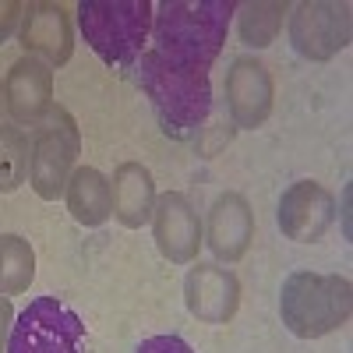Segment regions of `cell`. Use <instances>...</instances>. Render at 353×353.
<instances>
[{
  "instance_id": "16",
  "label": "cell",
  "mask_w": 353,
  "mask_h": 353,
  "mask_svg": "<svg viewBox=\"0 0 353 353\" xmlns=\"http://www.w3.org/2000/svg\"><path fill=\"white\" fill-rule=\"evenodd\" d=\"M68 212L81 226H103L113 216V198H110V181L96 166H78L68 181Z\"/></svg>"
},
{
  "instance_id": "23",
  "label": "cell",
  "mask_w": 353,
  "mask_h": 353,
  "mask_svg": "<svg viewBox=\"0 0 353 353\" xmlns=\"http://www.w3.org/2000/svg\"><path fill=\"white\" fill-rule=\"evenodd\" d=\"M0 124H8V99H4V85H0Z\"/></svg>"
},
{
  "instance_id": "5",
  "label": "cell",
  "mask_w": 353,
  "mask_h": 353,
  "mask_svg": "<svg viewBox=\"0 0 353 353\" xmlns=\"http://www.w3.org/2000/svg\"><path fill=\"white\" fill-rule=\"evenodd\" d=\"M8 353H85V321L57 297H36L14 318Z\"/></svg>"
},
{
  "instance_id": "9",
  "label": "cell",
  "mask_w": 353,
  "mask_h": 353,
  "mask_svg": "<svg viewBox=\"0 0 353 353\" xmlns=\"http://www.w3.org/2000/svg\"><path fill=\"white\" fill-rule=\"evenodd\" d=\"M152 233H156L159 254L173 265H191L198 258L201 244H205V230H201L198 209L181 191H166V194L156 198Z\"/></svg>"
},
{
  "instance_id": "2",
  "label": "cell",
  "mask_w": 353,
  "mask_h": 353,
  "mask_svg": "<svg viewBox=\"0 0 353 353\" xmlns=\"http://www.w3.org/2000/svg\"><path fill=\"white\" fill-rule=\"evenodd\" d=\"M138 85L149 96L156 121L170 138L191 141L201 131V124L209 121V110H212L209 74L181 71L166 64L156 50H145L138 57Z\"/></svg>"
},
{
  "instance_id": "18",
  "label": "cell",
  "mask_w": 353,
  "mask_h": 353,
  "mask_svg": "<svg viewBox=\"0 0 353 353\" xmlns=\"http://www.w3.org/2000/svg\"><path fill=\"white\" fill-rule=\"evenodd\" d=\"M36 279V251L18 233H0V297H18Z\"/></svg>"
},
{
  "instance_id": "6",
  "label": "cell",
  "mask_w": 353,
  "mask_h": 353,
  "mask_svg": "<svg viewBox=\"0 0 353 353\" xmlns=\"http://www.w3.org/2000/svg\"><path fill=\"white\" fill-rule=\"evenodd\" d=\"M78 149H81V134L74 117L61 106L50 110V124L32 138V156H28V184L43 201H57L68 191Z\"/></svg>"
},
{
  "instance_id": "1",
  "label": "cell",
  "mask_w": 353,
  "mask_h": 353,
  "mask_svg": "<svg viewBox=\"0 0 353 353\" xmlns=\"http://www.w3.org/2000/svg\"><path fill=\"white\" fill-rule=\"evenodd\" d=\"M233 14V0H166L152 14V50L181 71L209 74Z\"/></svg>"
},
{
  "instance_id": "13",
  "label": "cell",
  "mask_w": 353,
  "mask_h": 353,
  "mask_svg": "<svg viewBox=\"0 0 353 353\" xmlns=\"http://www.w3.org/2000/svg\"><path fill=\"white\" fill-rule=\"evenodd\" d=\"M4 99H8V113L18 124H39L53 110V68L39 57L25 53L8 71Z\"/></svg>"
},
{
  "instance_id": "7",
  "label": "cell",
  "mask_w": 353,
  "mask_h": 353,
  "mask_svg": "<svg viewBox=\"0 0 353 353\" xmlns=\"http://www.w3.org/2000/svg\"><path fill=\"white\" fill-rule=\"evenodd\" d=\"M353 18L350 4H329V0H304L290 14V43L304 61H332L339 50L350 46Z\"/></svg>"
},
{
  "instance_id": "14",
  "label": "cell",
  "mask_w": 353,
  "mask_h": 353,
  "mask_svg": "<svg viewBox=\"0 0 353 353\" xmlns=\"http://www.w3.org/2000/svg\"><path fill=\"white\" fill-rule=\"evenodd\" d=\"M21 46L28 57H43L50 68H61L74 53V28L61 4H28L21 14Z\"/></svg>"
},
{
  "instance_id": "11",
  "label": "cell",
  "mask_w": 353,
  "mask_h": 353,
  "mask_svg": "<svg viewBox=\"0 0 353 353\" xmlns=\"http://www.w3.org/2000/svg\"><path fill=\"white\" fill-rule=\"evenodd\" d=\"M184 304L191 318L205 321V325H226L241 307V279L223 265L198 261L184 279Z\"/></svg>"
},
{
  "instance_id": "21",
  "label": "cell",
  "mask_w": 353,
  "mask_h": 353,
  "mask_svg": "<svg viewBox=\"0 0 353 353\" xmlns=\"http://www.w3.org/2000/svg\"><path fill=\"white\" fill-rule=\"evenodd\" d=\"M21 14H25V4H18V0H0V43L11 39Z\"/></svg>"
},
{
  "instance_id": "8",
  "label": "cell",
  "mask_w": 353,
  "mask_h": 353,
  "mask_svg": "<svg viewBox=\"0 0 353 353\" xmlns=\"http://www.w3.org/2000/svg\"><path fill=\"white\" fill-rule=\"evenodd\" d=\"M276 223H279L286 241L314 244V241L325 237L329 226L336 223V198L318 181H297L283 191Z\"/></svg>"
},
{
  "instance_id": "17",
  "label": "cell",
  "mask_w": 353,
  "mask_h": 353,
  "mask_svg": "<svg viewBox=\"0 0 353 353\" xmlns=\"http://www.w3.org/2000/svg\"><path fill=\"white\" fill-rule=\"evenodd\" d=\"M286 11H290L286 0H251V4H237V32H241L244 46H251V50L272 46L279 28H283Z\"/></svg>"
},
{
  "instance_id": "4",
  "label": "cell",
  "mask_w": 353,
  "mask_h": 353,
  "mask_svg": "<svg viewBox=\"0 0 353 353\" xmlns=\"http://www.w3.org/2000/svg\"><path fill=\"white\" fill-rule=\"evenodd\" d=\"M78 28L85 43L99 53L110 68H131L145 53L152 28L149 0H81Z\"/></svg>"
},
{
  "instance_id": "19",
  "label": "cell",
  "mask_w": 353,
  "mask_h": 353,
  "mask_svg": "<svg viewBox=\"0 0 353 353\" xmlns=\"http://www.w3.org/2000/svg\"><path fill=\"white\" fill-rule=\"evenodd\" d=\"M28 156H32V145L28 134L18 124H0V194H11L25 184L28 176Z\"/></svg>"
},
{
  "instance_id": "22",
  "label": "cell",
  "mask_w": 353,
  "mask_h": 353,
  "mask_svg": "<svg viewBox=\"0 0 353 353\" xmlns=\"http://www.w3.org/2000/svg\"><path fill=\"white\" fill-rule=\"evenodd\" d=\"M11 325H14V307H11V297H0V353H8Z\"/></svg>"
},
{
  "instance_id": "15",
  "label": "cell",
  "mask_w": 353,
  "mask_h": 353,
  "mask_svg": "<svg viewBox=\"0 0 353 353\" xmlns=\"http://www.w3.org/2000/svg\"><path fill=\"white\" fill-rule=\"evenodd\" d=\"M110 198H113V216L128 230H141L145 223H152L156 212V176L149 166L141 163H121L113 170L110 181Z\"/></svg>"
},
{
  "instance_id": "3",
  "label": "cell",
  "mask_w": 353,
  "mask_h": 353,
  "mask_svg": "<svg viewBox=\"0 0 353 353\" xmlns=\"http://www.w3.org/2000/svg\"><path fill=\"white\" fill-rule=\"evenodd\" d=\"M353 314V286L346 276L290 272L279 290V318L297 339H321L343 329Z\"/></svg>"
},
{
  "instance_id": "12",
  "label": "cell",
  "mask_w": 353,
  "mask_h": 353,
  "mask_svg": "<svg viewBox=\"0 0 353 353\" xmlns=\"http://www.w3.org/2000/svg\"><path fill=\"white\" fill-rule=\"evenodd\" d=\"M205 244L219 261H241L254 241V212L244 194L223 191L205 219Z\"/></svg>"
},
{
  "instance_id": "10",
  "label": "cell",
  "mask_w": 353,
  "mask_h": 353,
  "mask_svg": "<svg viewBox=\"0 0 353 353\" xmlns=\"http://www.w3.org/2000/svg\"><path fill=\"white\" fill-rule=\"evenodd\" d=\"M272 74L261 61L254 57H237L226 71V110L230 121L237 124L241 131H254L269 121L272 113Z\"/></svg>"
},
{
  "instance_id": "20",
  "label": "cell",
  "mask_w": 353,
  "mask_h": 353,
  "mask_svg": "<svg viewBox=\"0 0 353 353\" xmlns=\"http://www.w3.org/2000/svg\"><path fill=\"white\" fill-rule=\"evenodd\" d=\"M134 353H194L181 336H149L134 346Z\"/></svg>"
}]
</instances>
